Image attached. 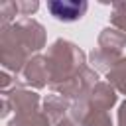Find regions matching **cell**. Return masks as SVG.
Here are the masks:
<instances>
[{"mask_svg":"<svg viewBox=\"0 0 126 126\" xmlns=\"http://www.w3.org/2000/svg\"><path fill=\"white\" fill-rule=\"evenodd\" d=\"M67 108H69V104L65 102L63 96H47L45 98V112L49 114L51 120H61V116L65 114Z\"/></svg>","mask_w":126,"mask_h":126,"instance_id":"6","label":"cell"},{"mask_svg":"<svg viewBox=\"0 0 126 126\" xmlns=\"http://www.w3.org/2000/svg\"><path fill=\"white\" fill-rule=\"evenodd\" d=\"M47 10L59 22H75L87 12V2H47Z\"/></svg>","mask_w":126,"mask_h":126,"instance_id":"2","label":"cell"},{"mask_svg":"<svg viewBox=\"0 0 126 126\" xmlns=\"http://www.w3.org/2000/svg\"><path fill=\"white\" fill-rule=\"evenodd\" d=\"M91 106L94 108H100V110H106L110 108L114 102H116V94H114V89L110 85H104V83H98L91 89V94H89V100H87Z\"/></svg>","mask_w":126,"mask_h":126,"instance_id":"3","label":"cell"},{"mask_svg":"<svg viewBox=\"0 0 126 126\" xmlns=\"http://www.w3.org/2000/svg\"><path fill=\"white\" fill-rule=\"evenodd\" d=\"M45 61H47L49 79H51L49 83L53 89H59L61 85H65L67 81H71L73 77H77L85 69L81 49L65 39H57L51 45Z\"/></svg>","mask_w":126,"mask_h":126,"instance_id":"1","label":"cell"},{"mask_svg":"<svg viewBox=\"0 0 126 126\" xmlns=\"http://www.w3.org/2000/svg\"><path fill=\"white\" fill-rule=\"evenodd\" d=\"M24 75H26V81H28L30 85L43 87V85H45V79H49V69H47L45 57H35V59H32V61H28Z\"/></svg>","mask_w":126,"mask_h":126,"instance_id":"4","label":"cell"},{"mask_svg":"<svg viewBox=\"0 0 126 126\" xmlns=\"http://www.w3.org/2000/svg\"><path fill=\"white\" fill-rule=\"evenodd\" d=\"M112 24H114V26L120 30V33L126 37V2H122V4H114Z\"/></svg>","mask_w":126,"mask_h":126,"instance_id":"7","label":"cell"},{"mask_svg":"<svg viewBox=\"0 0 126 126\" xmlns=\"http://www.w3.org/2000/svg\"><path fill=\"white\" fill-rule=\"evenodd\" d=\"M114 85L120 93H126V59H120L108 71V85Z\"/></svg>","mask_w":126,"mask_h":126,"instance_id":"5","label":"cell"},{"mask_svg":"<svg viewBox=\"0 0 126 126\" xmlns=\"http://www.w3.org/2000/svg\"><path fill=\"white\" fill-rule=\"evenodd\" d=\"M118 126H126V100L120 104V112H118Z\"/></svg>","mask_w":126,"mask_h":126,"instance_id":"8","label":"cell"},{"mask_svg":"<svg viewBox=\"0 0 126 126\" xmlns=\"http://www.w3.org/2000/svg\"><path fill=\"white\" fill-rule=\"evenodd\" d=\"M57 126H75V124H73V122H69V120H61Z\"/></svg>","mask_w":126,"mask_h":126,"instance_id":"9","label":"cell"}]
</instances>
